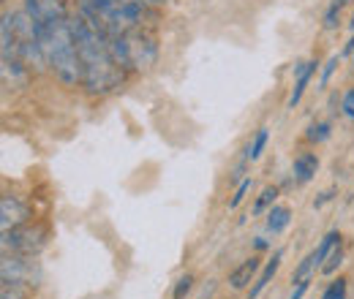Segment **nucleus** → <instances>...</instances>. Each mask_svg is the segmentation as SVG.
Returning a JSON list of instances; mask_svg holds the SVG:
<instances>
[{
	"label": "nucleus",
	"instance_id": "obj_1",
	"mask_svg": "<svg viewBox=\"0 0 354 299\" xmlns=\"http://www.w3.org/2000/svg\"><path fill=\"white\" fill-rule=\"evenodd\" d=\"M71 33H74L80 66H82V87L90 95H106L118 90L126 77V68L118 63L109 39L98 33L82 17L71 19Z\"/></svg>",
	"mask_w": 354,
	"mask_h": 299
},
{
	"label": "nucleus",
	"instance_id": "obj_2",
	"mask_svg": "<svg viewBox=\"0 0 354 299\" xmlns=\"http://www.w3.org/2000/svg\"><path fill=\"white\" fill-rule=\"evenodd\" d=\"M36 33H39L49 71L66 87L82 85V66H80L77 44H74V33H71V19L36 25Z\"/></svg>",
	"mask_w": 354,
	"mask_h": 299
},
{
	"label": "nucleus",
	"instance_id": "obj_3",
	"mask_svg": "<svg viewBox=\"0 0 354 299\" xmlns=\"http://www.w3.org/2000/svg\"><path fill=\"white\" fill-rule=\"evenodd\" d=\"M80 17L106 39L145 28L150 19L147 0H80Z\"/></svg>",
	"mask_w": 354,
	"mask_h": 299
},
{
	"label": "nucleus",
	"instance_id": "obj_4",
	"mask_svg": "<svg viewBox=\"0 0 354 299\" xmlns=\"http://www.w3.org/2000/svg\"><path fill=\"white\" fill-rule=\"evenodd\" d=\"M109 46H112L118 63L126 71H147L158 57L156 36L150 30H145V28H133L123 36L109 39Z\"/></svg>",
	"mask_w": 354,
	"mask_h": 299
},
{
	"label": "nucleus",
	"instance_id": "obj_5",
	"mask_svg": "<svg viewBox=\"0 0 354 299\" xmlns=\"http://www.w3.org/2000/svg\"><path fill=\"white\" fill-rule=\"evenodd\" d=\"M0 278H3V283L36 286V283L41 280V267H39L36 256L3 253V261H0Z\"/></svg>",
	"mask_w": 354,
	"mask_h": 299
},
{
	"label": "nucleus",
	"instance_id": "obj_6",
	"mask_svg": "<svg viewBox=\"0 0 354 299\" xmlns=\"http://www.w3.org/2000/svg\"><path fill=\"white\" fill-rule=\"evenodd\" d=\"M46 242V231L41 226H19L11 231H3V253H22V256H36Z\"/></svg>",
	"mask_w": 354,
	"mask_h": 299
},
{
	"label": "nucleus",
	"instance_id": "obj_7",
	"mask_svg": "<svg viewBox=\"0 0 354 299\" xmlns=\"http://www.w3.org/2000/svg\"><path fill=\"white\" fill-rule=\"evenodd\" d=\"M335 245H341V234H338V231H330V234L322 240V245H319L313 253H308V256L303 258L300 267L292 272V283H308V278L322 267V261L333 253Z\"/></svg>",
	"mask_w": 354,
	"mask_h": 299
},
{
	"label": "nucleus",
	"instance_id": "obj_8",
	"mask_svg": "<svg viewBox=\"0 0 354 299\" xmlns=\"http://www.w3.org/2000/svg\"><path fill=\"white\" fill-rule=\"evenodd\" d=\"M25 14L33 19V25L68 19L66 0H25Z\"/></svg>",
	"mask_w": 354,
	"mask_h": 299
},
{
	"label": "nucleus",
	"instance_id": "obj_9",
	"mask_svg": "<svg viewBox=\"0 0 354 299\" xmlns=\"http://www.w3.org/2000/svg\"><path fill=\"white\" fill-rule=\"evenodd\" d=\"M28 218H30V210H28V204H25L19 196L6 193V196L0 199V229H3V231H11V229L25 226Z\"/></svg>",
	"mask_w": 354,
	"mask_h": 299
},
{
	"label": "nucleus",
	"instance_id": "obj_10",
	"mask_svg": "<svg viewBox=\"0 0 354 299\" xmlns=\"http://www.w3.org/2000/svg\"><path fill=\"white\" fill-rule=\"evenodd\" d=\"M259 272V258L251 256L245 258L237 269H232V275H229V283H232V289H245L251 280H254V275Z\"/></svg>",
	"mask_w": 354,
	"mask_h": 299
},
{
	"label": "nucleus",
	"instance_id": "obj_11",
	"mask_svg": "<svg viewBox=\"0 0 354 299\" xmlns=\"http://www.w3.org/2000/svg\"><path fill=\"white\" fill-rule=\"evenodd\" d=\"M281 261H283V251H275L272 253V258L265 264V269H262V275L257 278V283H254V289H251V294H248V299H257L262 291L267 289V283L275 278V272L281 269Z\"/></svg>",
	"mask_w": 354,
	"mask_h": 299
},
{
	"label": "nucleus",
	"instance_id": "obj_12",
	"mask_svg": "<svg viewBox=\"0 0 354 299\" xmlns=\"http://www.w3.org/2000/svg\"><path fill=\"white\" fill-rule=\"evenodd\" d=\"M316 60H308V63H303L300 66V71H297V82H295V90H292V98H289V106L295 109L297 104H300V98H303V93H306V85L310 82V77L316 74Z\"/></svg>",
	"mask_w": 354,
	"mask_h": 299
},
{
	"label": "nucleus",
	"instance_id": "obj_13",
	"mask_svg": "<svg viewBox=\"0 0 354 299\" xmlns=\"http://www.w3.org/2000/svg\"><path fill=\"white\" fill-rule=\"evenodd\" d=\"M316 169H319V158L313 153H303V155L295 158V174H297L300 182H308L310 177L316 174Z\"/></svg>",
	"mask_w": 354,
	"mask_h": 299
},
{
	"label": "nucleus",
	"instance_id": "obj_14",
	"mask_svg": "<svg viewBox=\"0 0 354 299\" xmlns=\"http://www.w3.org/2000/svg\"><path fill=\"white\" fill-rule=\"evenodd\" d=\"M289 218H292V210L289 207H272L270 213H267V229L272 231V234H278V231H283L286 226H289Z\"/></svg>",
	"mask_w": 354,
	"mask_h": 299
},
{
	"label": "nucleus",
	"instance_id": "obj_15",
	"mask_svg": "<svg viewBox=\"0 0 354 299\" xmlns=\"http://www.w3.org/2000/svg\"><path fill=\"white\" fill-rule=\"evenodd\" d=\"M346 294H349V286H346L344 278H338V280H333L327 286V291L322 294V299H346Z\"/></svg>",
	"mask_w": 354,
	"mask_h": 299
},
{
	"label": "nucleus",
	"instance_id": "obj_16",
	"mask_svg": "<svg viewBox=\"0 0 354 299\" xmlns=\"http://www.w3.org/2000/svg\"><path fill=\"white\" fill-rule=\"evenodd\" d=\"M28 289H30V286L3 283V289H0V299H28Z\"/></svg>",
	"mask_w": 354,
	"mask_h": 299
},
{
	"label": "nucleus",
	"instance_id": "obj_17",
	"mask_svg": "<svg viewBox=\"0 0 354 299\" xmlns=\"http://www.w3.org/2000/svg\"><path fill=\"white\" fill-rule=\"evenodd\" d=\"M267 128H259L257 131V136H254V142H251V147H248V158L251 161H257L259 155H262V150H265V144H267Z\"/></svg>",
	"mask_w": 354,
	"mask_h": 299
},
{
	"label": "nucleus",
	"instance_id": "obj_18",
	"mask_svg": "<svg viewBox=\"0 0 354 299\" xmlns=\"http://www.w3.org/2000/svg\"><path fill=\"white\" fill-rule=\"evenodd\" d=\"M341 258H344V251H341V245H335V248H333V253L327 256V264L322 267V272H324V275H330V272H335V269L341 267Z\"/></svg>",
	"mask_w": 354,
	"mask_h": 299
},
{
	"label": "nucleus",
	"instance_id": "obj_19",
	"mask_svg": "<svg viewBox=\"0 0 354 299\" xmlns=\"http://www.w3.org/2000/svg\"><path fill=\"white\" fill-rule=\"evenodd\" d=\"M248 191H251V177H245V180H243V182L237 185V191H234V196H232V202H229V207L234 210V207H237V204H240V202L245 199V193H248Z\"/></svg>",
	"mask_w": 354,
	"mask_h": 299
},
{
	"label": "nucleus",
	"instance_id": "obj_20",
	"mask_svg": "<svg viewBox=\"0 0 354 299\" xmlns=\"http://www.w3.org/2000/svg\"><path fill=\"white\" fill-rule=\"evenodd\" d=\"M275 196H278V188H265V191H262V196H259V202H257V207H254V213H262L267 204H272V202H275Z\"/></svg>",
	"mask_w": 354,
	"mask_h": 299
},
{
	"label": "nucleus",
	"instance_id": "obj_21",
	"mask_svg": "<svg viewBox=\"0 0 354 299\" xmlns=\"http://www.w3.org/2000/svg\"><path fill=\"white\" fill-rule=\"evenodd\" d=\"M191 286H194V278H191V275L180 278V280H177V286H175V291H172V297L183 299L185 294H188V291H191Z\"/></svg>",
	"mask_w": 354,
	"mask_h": 299
},
{
	"label": "nucleus",
	"instance_id": "obj_22",
	"mask_svg": "<svg viewBox=\"0 0 354 299\" xmlns=\"http://www.w3.org/2000/svg\"><path fill=\"white\" fill-rule=\"evenodd\" d=\"M327 136H330V126H327V123H319V126H313V128L308 131L310 142H324Z\"/></svg>",
	"mask_w": 354,
	"mask_h": 299
},
{
	"label": "nucleus",
	"instance_id": "obj_23",
	"mask_svg": "<svg viewBox=\"0 0 354 299\" xmlns=\"http://www.w3.org/2000/svg\"><path fill=\"white\" fill-rule=\"evenodd\" d=\"M341 63V57L335 55V57H330V63H327V68H324V74H322V85H327L330 82V77H333V71H335V66Z\"/></svg>",
	"mask_w": 354,
	"mask_h": 299
},
{
	"label": "nucleus",
	"instance_id": "obj_24",
	"mask_svg": "<svg viewBox=\"0 0 354 299\" xmlns=\"http://www.w3.org/2000/svg\"><path fill=\"white\" fill-rule=\"evenodd\" d=\"M344 112H346L349 117H354V87L344 95Z\"/></svg>",
	"mask_w": 354,
	"mask_h": 299
},
{
	"label": "nucleus",
	"instance_id": "obj_25",
	"mask_svg": "<svg viewBox=\"0 0 354 299\" xmlns=\"http://www.w3.org/2000/svg\"><path fill=\"white\" fill-rule=\"evenodd\" d=\"M306 289H308V283H297V289L292 291V297H289V299H303V294H306Z\"/></svg>",
	"mask_w": 354,
	"mask_h": 299
},
{
	"label": "nucleus",
	"instance_id": "obj_26",
	"mask_svg": "<svg viewBox=\"0 0 354 299\" xmlns=\"http://www.w3.org/2000/svg\"><path fill=\"white\" fill-rule=\"evenodd\" d=\"M346 3H349V0H333V6H330V8H335V11H341V8L346 6Z\"/></svg>",
	"mask_w": 354,
	"mask_h": 299
},
{
	"label": "nucleus",
	"instance_id": "obj_27",
	"mask_svg": "<svg viewBox=\"0 0 354 299\" xmlns=\"http://www.w3.org/2000/svg\"><path fill=\"white\" fill-rule=\"evenodd\" d=\"M147 3H167V0H147Z\"/></svg>",
	"mask_w": 354,
	"mask_h": 299
}]
</instances>
